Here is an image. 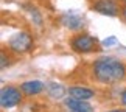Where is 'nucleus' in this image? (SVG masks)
<instances>
[{"instance_id": "nucleus-1", "label": "nucleus", "mask_w": 126, "mask_h": 112, "mask_svg": "<svg viewBox=\"0 0 126 112\" xmlns=\"http://www.w3.org/2000/svg\"><path fill=\"white\" fill-rule=\"evenodd\" d=\"M126 75V67L114 58H100L94 64V76L100 82H117Z\"/></svg>"}, {"instance_id": "nucleus-2", "label": "nucleus", "mask_w": 126, "mask_h": 112, "mask_svg": "<svg viewBox=\"0 0 126 112\" xmlns=\"http://www.w3.org/2000/svg\"><path fill=\"white\" fill-rule=\"evenodd\" d=\"M8 45L11 50H14L16 53H27L33 48V37L25 31L16 33L9 37Z\"/></svg>"}, {"instance_id": "nucleus-3", "label": "nucleus", "mask_w": 126, "mask_h": 112, "mask_svg": "<svg viewBox=\"0 0 126 112\" xmlns=\"http://www.w3.org/2000/svg\"><path fill=\"white\" fill-rule=\"evenodd\" d=\"M72 48L76 53H90V51H95L98 48V41L94 36L81 34L72 41Z\"/></svg>"}, {"instance_id": "nucleus-4", "label": "nucleus", "mask_w": 126, "mask_h": 112, "mask_svg": "<svg viewBox=\"0 0 126 112\" xmlns=\"http://www.w3.org/2000/svg\"><path fill=\"white\" fill-rule=\"evenodd\" d=\"M22 100V95H20V90L16 89V87H3L2 92H0V104L2 108H14L20 103Z\"/></svg>"}, {"instance_id": "nucleus-5", "label": "nucleus", "mask_w": 126, "mask_h": 112, "mask_svg": "<svg viewBox=\"0 0 126 112\" xmlns=\"http://www.w3.org/2000/svg\"><path fill=\"white\" fill-rule=\"evenodd\" d=\"M92 9L100 14L109 16V17H115L118 14V5L114 0H98L96 3H94Z\"/></svg>"}, {"instance_id": "nucleus-6", "label": "nucleus", "mask_w": 126, "mask_h": 112, "mask_svg": "<svg viewBox=\"0 0 126 112\" xmlns=\"http://www.w3.org/2000/svg\"><path fill=\"white\" fill-rule=\"evenodd\" d=\"M65 106L69 108V112H92V106L86 100H78V98H67Z\"/></svg>"}, {"instance_id": "nucleus-7", "label": "nucleus", "mask_w": 126, "mask_h": 112, "mask_svg": "<svg viewBox=\"0 0 126 112\" xmlns=\"http://www.w3.org/2000/svg\"><path fill=\"white\" fill-rule=\"evenodd\" d=\"M20 87H22V90L25 92L27 95H37V94H41V92L44 90V82L37 81V80L25 81Z\"/></svg>"}, {"instance_id": "nucleus-8", "label": "nucleus", "mask_w": 126, "mask_h": 112, "mask_svg": "<svg viewBox=\"0 0 126 112\" xmlns=\"http://www.w3.org/2000/svg\"><path fill=\"white\" fill-rule=\"evenodd\" d=\"M69 95L72 98H78V100H90L95 95L94 90L87 89V87H70L69 89Z\"/></svg>"}, {"instance_id": "nucleus-9", "label": "nucleus", "mask_w": 126, "mask_h": 112, "mask_svg": "<svg viewBox=\"0 0 126 112\" xmlns=\"http://www.w3.org/2000/svg\"><path fill=\"white\" fill-rule=\"evenodd\" d=\"M62 23L70 30H79L84 25V19L76 16V14H67V16L62 17Z\"/></svg>"}, {"instance_id": "nucleus-10", "label": "nucleus", "mask_w": 126, "mask_h": 112, "mask_svg": "<svg viewBox=\"0 0 126 112\" xmlns=\"http://www.w3.org/2000/svg\"><path fill=\"white\" fill-rule=\"evenodd\" d=\"M47 90H48V95H50L51 98H55V100L62 98L64 94H65L64 86H62V84H56V82H50V84L47 86Z\"/></svg>"}, {"instance_id": "nucleus-11", "label": "nucleus", "mask_w": 126, "mask_h": 112, "mask_svg": "<svg viewBox=\"0 0 126 112\" xmlns=\"http://www.w3.org/2000/svg\"><path fill=\"white\" fill-rule=\"evenodd\" d=\"M30 13H31V17H33V22L36 23V25H42V16L39 14L36 8H30Z\"/></svg>"}, {"instance_id": "nucleus-12", "label": "nucleus", "mask_w": 126, "mask_h": 112, "mask_svg": "<svg viewBox=\"0 0 126 112\" xmlns=\"http://www.w3.org/2000/svg\"><path fill=\"white\" fill-rule=\"evenodd\" d=\"M115 44H117V37L110 36V37H108V39L103 41V47H110V45H115Z\"/></svg>"}, {"instance_id": "nucleus-13", "label": "nucleus", "mask_w": 126, "mask_h": 112, "mask_svg": "<svg viewBox=\"0 0 126 112\" xmlns=\"http://www.w3.org/2000/svg\"><path fill=\"white\" fill-rule=\"evenodd\" d=\"M0 58H2V62H0V67H2V70L3 69H6V64H8V58H6V55H5V53L2 51V55H0Z\"/></svg>"}, {"instance_id": "nucleus-14", "label": "nucleus", "mask_w": 126, "mask_h": 112, "mask_svg": "<svg viewBox=\"0 0 126 112\" xmlns=\"http://www.w3.org/2000/svg\"><path fill=\"white\" fill-rule=\"evenodd\" d=\"M122 104H125V106H126V90L122 94Z\"/></svg>"}, {"instance_id": "nucleus-15", "label": "nucleus", "mask_w": 126, "mask_h": 112, "mask_svg": "<svg viewBox=\"0 0 126 112\" xmlns=\"http://www.w3.org/2000/svg\"><path fill=\"white\" fill-rule=\"evenodd\" d=\"M122 14H123V17H125V19H126V6H125V8H123V9H122Z\"/></svg>"}, {"instance_id": "nucleus-16", "label": "nucleus", "mask_w": 126, "mask_h": 112, "mask_svg": "<svg viewBox=\"0 0 126 112\" xmlns=\"http://www.w3.org/2000/svg\"><path fill=\"white\" fill-rule=\"evenodd\" d=\"M109 112H125V111H109Z\"/></svg>"}]
</instances>
